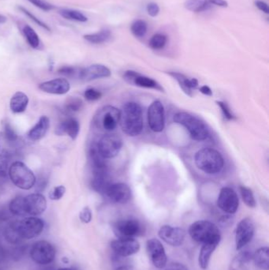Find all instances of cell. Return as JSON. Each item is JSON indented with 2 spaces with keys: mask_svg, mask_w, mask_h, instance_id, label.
Listing matches in <instances>:
<instances>
[{
  "mask_svg": "<svg viewBox=\"0 0 269 270\" xmlns=\"http://www.w3.org/2000/svg\"><path fill=\"white\" fill-rule=\"evenodd\" d=\"M4 135H5L6 139L10 142H14L17 140V133L9 123H6L5 127H4Z\"/></svg>",
  "mask_w": 269,
  "mask_h": 270,
  "instance_id": "bcb514c9",
  "label": "cell"
},
{
  "mask_svg": "<svg viewBox=\"0 0 269 270\" xmlns=\"http://www.w3.org/2000/svg\"><path fill=\"white\" fill-rule=\"evenodd\" d=\"M230 215V214H229ZM225 216V217H222V218L219 220V223H220L221 226L222 227H228L230 225L232 224V222H233V219L231 216Z\"/></svg>",
  "mask_w": 269,
  "mask_h": 270,
  "instance_id": "db71d44e",
  "label": "cell"
},
{
  "mask_svg": "<svg viewBox=\"0 0 269 270\" xmlns=\"http://www.w3.org/2000/svg\"><path fill=\"white\" fill-rule=\"evenodd\" d=\"M133 84L139 87L153 88V89L158 90V91H161V92H164L163 87L158 82H155V80L148 78V77L142 76L140 74L136 77Z\"/></svg>",
  "mask_w": 269,
  "mask_h": 270,
  "instance_id": "4dcf8cb0",
  "label": "cell"
},
{
  "mask_svg": "<svg viewBox=\"0 0 269 270\" xmlns=\"http://www.w3.org/2000/svg\"><path fill=\"white\" fill-rule=\"evenodd\" d=\"M79 218L82 223H90L92 219H93V213H92L91 209L88 207V206H86L85 208H83L81 211L80 212Z\"/></svg>",
  "mask_w": 269,
  "mask_h": 270,
  "instance_id": "ee69618b",
  "label": "cell"
},
{
  "mask_svg": "<svg viewBox=\"0 0 269 270\" xmlns=\"http://www.w3.org/2000/svg\"><path fill=\"white\" fill-rule=\"evenodd\" d=\"M123 141L116 133H107L100 139L97 143L99 152L104 159L116 158L121 150Z\"/></svg>",
  "mask_w": 269,
  "mask_h": 270,
  "instance_id": "30bf717a",
  "label": "cell"
},
{
  "mask_svg": "<svg viewBox=\"0 0 269 270\" xmlns=\"http://www.w3.org/2000/svg\"><path fill=\"white\" fill-rule=\"evenodd\" d=\"M18 10H19V11H21V12H23V14H26L27 17H30V19L33 20V21H34L36 24L38 25V26H40V27H42V28L44 29L45 30H47V31L51 32L50 27H49L48 25H46L44 22H43V21H40V20L39 19V18H37V17H36V16L34 15V14H32L31 12H30V11H28V10H26L25 7H18Z\"/></svg>",
  "mask_w": 269,
  "mask_h": 270,
  "instance_id": "ab89813d",
  "label": "cell"
},
{
  "mask_svg": "<svg viewBox=\"0 0 269 270\" xmlns=\"http://www.w3.org/2000/svg\"><path fill=\"white\" fill-rule=\"evenodd\" d=\"M168 75L174 78L178 82L183 92L190 97H193V89H195L198 85V81L196 78H187L183 74L178 72H169Z\"/></svg>",
  "mask_w": 269,
  "mask_h": 270,
  "instance_id": "603a6c76",
  "label": "cell"
},
{
  "mask_svg": "<svg viewBox=\"0 0 269 270\" xmlns=\"http://www.w3.org/2000/svg\"><path fill=\"white\" fill-rule=\"evenodd\" d=\"M49 127H50V120L49 117L45 116H41L38 122L35 124L34 127L30 129L28 136L32 141L40 140L47 134Z\"/></svg>",
  "mask_w": 269,
  "mask_h": 270,
  "instance_id": "7402d4cb",
  "label": "cell"
},
{
  "mask_svg": "<svg viewBox=\"0 0 269 270\" xmlns=\"http://www.w3.org/2000/svg\"><path fill=\"white\" fill-rule=\"evenodd\" d=\"M110 248L119 257L131 256L140 251V242L135 238H120L110 242Z\"/></svg>",
  "mask_w": 269,
  "mask_h": 270,
  "instance_id": "5bb4252c",
  "label": "cell"
},
{
  "mask_svg": "<svg viewBox=\"0 0 269 270\" xmlns=\"http://www.w3.org/2000/svg\"><path fill=\"white\" fill-rule=\"evenodd\" d=\"M119 123L126 134L135 137L142 133L143 116L142 107L137 103H126L120 111Z\"/></svg>",
  "mask_w": 269,
  "mask_h": 270,
  "instance_id": "6da1fadb",
  "label": "cell"
},
{
  "mask_svg": "<svg viewBox=\"0 0 269 270\" xmlns=\"http://www.w3.org/2000/svg\"><path fill=\"white\" fill-rule=\"evenodd\" d=\"M9 210L14 216L17 217H26V213L25 210L24 197L18 196L12 200L9 205Z\"/></svg>",
  "mask_w": 269,
  "mask_h": 270,
  "instance_id": "1f68e13d",
  "label": "cell"
},
{
  "mask_svg": "<svg viewBox=\"0 0 269 270\" xmlns=\"http://www.w3.org/2000/svg\"><path fill=\"white\" fill-rule=\"evenodd\" d=\"M212 5L227 7L228 4L225 0H187L185 3V7L187 10L196 13L207 11Z\"/></svg>",
  "mask_w": 269,
  "mask_h": 270,
  "instance_id": "44dd1931",
  "label": "cell"
},
{
  "mask_svg": "<svg viewBox=\"0 0 269 270\" xmlns=\"http://www.w3.org/2000/svg\"><path fill=\"white\" fill-rule=\"evenodd\" d=\"M148 126L152 131L162 132L165 126L164 107L161 101H154L148 109Z\"/></svg>",
  "mask_w": 269,
  "mask_h": 270,
  "instance_id": "9a60e30c",
  "label": "cell"
},
{
  "mask_svg": "<svg viewBox=\"0 0 269 270\" xmlns=\"http://www.w3.org/2000/svg\"><path fill=\"white\" fill-rule=\"evenodd\" d=\"M217 206L222 211L228 214H234L238 210L239 200L238 194L233 189L223 187L221 189L217 199Z\"/></svg>",
  "mask_w": 269,
  "mask_h": 270,
  "instance_id": "4fadbf2b",
  "label": "cell"
},
{
  "mask_svg": "<svg viewBox=\"0 0 269 270\" xmlns=\"http://www.w3.org/2000/svg\"><path fill=\"white\" fill-rule=\"evenodd\" d=\"M218 245H219V242H208V243L202 244L198 256L199 266L201 269H207L211 257Z\"/></svg>",
  "mask_w": 269,
  "mask_h": 270,
  "instance_id": "484cf974",
  "label": "cell"
},
{
  "mask_svg": "<svg viewBox=\"0 0 269 270\" xmlns=\"http://www.w3.org/2000/svg\"><path fill=\"white\" fill-rule=\"evenodd\" d=\"M256 266L262 270H268L269 268V249L267 246L259 248L253 255Z\"/></svg>",
  "mask_w": 269,
  "mask_h": 270,
  "instance_id": "f1b7e54d",
  "label": "cell"
},
{
  "mask_svg": "<svg viewBox=\"0 0 269 270\" xmlns=\"http://www.w3.org/2000/svg\"><path fill=\"white\" fill-rule=\"evenodd\" d=\"M17 232L23 239H31L40 236L44 229V222L36 217H25L15 221Z\"/></svg>",
  "mask_w": 269,
  "mask_h": 270,
  "instance_id": "52a82bcc",
  "label": "cell"
},
{
  "mask_svg": "<svg viewBox=\"0 0 269 270\" xmlns=\"http://www.w3.org/2000/svg\"><path fill=\"white\" fill-rule=\"evenodd\" d=\"M148 30L147 23L143 20H136L131 25V32L135 37L142 38L145 37Z\"/></svg>",
  "mask_w": 269,
  "mask_h": 270,
  "instance_id": "74e56055",
  "label": "cell"
},
{
  "mask_svg": "<svg viewBox=\"0 0 269 270\" xmlns=\"http://www.w3.org/2000/svg\"><path fill=\"white\" fill-rule=\"evenodd\" d=\"M199 90H200V93L205 94V95L209 96V97L212 96V90H211V88H209V86H207V85H203V86H201L199 88Z\"/></svg>",
  "mask_w": 269,
  "mask_h": 270,
  "instance_id": "11a10c76",
  "label": "cell"
},
{
  "mask_svg": "<svg viewBox=\"0 0 269 270\" xmlns=\"http://www.w3.org/2000/svg\"><path fill=\"white\" fill-rule=\"evenodd\" d=\"M27 1L43 11H52L55 9V6L46 2L44 0H27Z\"/></svg>",
  "mask_w": 269,
  "mask_h": 270,
  "instance_id": "b9f144b4",
  "label": "cell"
},
{
  "mask_svg": "<svg viewBox=\"0 0 269 270\" xmlns=\"http://www.w3.org/2000/svg\"><path fill=\"white\" fill-rule=\"evenodd\" d=\"M110 76V71L107 68L101 64H94L88 68L81 69L79 74V78L85 82L94 81L99 78H107Z\"/></svg>",
  "mask_w": 269,
  "mask_h": 270,
  "instance_id": "ffe728a7",
  "label": "cell"
},
{
  "mask_svg": "<svg viewBox=\"0 0 269 270\" xmlns=\"http://www.w3.org/2000/svg\"><path fill=\"white\" fill-rule=\"evenodd\" d=\"M104 195L113 202L126 204L131 198V190L123 183L111 184L107 189Z\"/></svg>",
  "mask_w": 269,
  "mask_h": 270,
  "instance_id": "ac0fdd59",
  "label": "cell"
},
{
  "mask_svg": "<svg viewBox=\"0 0 269 270\" xmlns=\"http://www.w3.org/2000/svg\"><path fill=\"white\" fill-rule=\"evenodd\" d=\"M146 250L148 257L155 268H165L168 263V256L162 242L159 239L155 238L148 239L146 242Z\"/></svg>",
  "mask_w": 269,
  "mask_h": 270,
  "instance_id": "7c38bea8",
  "label": "cell"
},
{
  "mask_svg": "<svg viewBox=\"0 0 269 270\" xmlns=\"http://www.w3.org/2000/svg\"><path fill=\"white\" fill-rule=\"evenodd\" d=\"M89 158L91 161L94 172H102L107 171V164L105 160L100 155L97 147V144L92 145L89 150Z\"/></svg>",
  "mask_w": 269,
  "mask_h": 270,
  "instance_id": "83f0119b",
  "label": "cell"
},
{
  "mask_svg": "<svg viewBox=\"0 0 269 270\" xmlns=\"http://www.w3.org/2000/svg\"><path fill=\"white\" fill-rule=\"evenodd\" d=\"M139 74L137 73L136 71H127L125 72L124 79L126 80V82L129 84H133V81H134L135 78Z\"/></svg>",
  "mask_w": 269,
  "mask_h": 270,
  "instance_id": "f907efd6",
  "label": "cell"
},
{
  "mask_svg": "<svg viewBox=\"0 0 269 270\" xmlns=\"http://www.w3.org/2000/svg\"><path fill=\"white\" fill-rule=\"evenodd\" d=\"M195 164L205 173L214 175L222 171L225 161L220 152L214 149L205 148L196 153Z\"/></svg>",
  "mask_w": 269,
  "mask_h": 270,
  "instance_id": "7a4b0ae2",
  "label": "cell"
},
{
  "mask_svg": "<svg viewBox=\"0 0 269 270\" xmlns=\"http://www.w3.org/2000/svg\"><path fill=\"white\" fill-rule=\"evenodd\" d=\"M59 14L65 19L71 20V21H79V22H85L88 21V18L85 14L72 9H62L59 11Z\"/></svg>",
  "mask_w": 269,
  "mask_h": 270,
  "instance_id": "d6a6232c",
  "label": "cell"
},
{
  "mask_svg": "<svg viewBox=\"0 0 269 270\" xmlns=\"http://www.w3.org/2000/svg\"><path fill=\"white\" fill-rule=\"evenodd\" d=\"M57 270H74V269H73V268H60Z\"/></svg>",
  "mask_w": 269,
  "mask_h": 270,
  "instance_id": "91938a15",
  "label": "cell"
},
{
  "mask_svg": "<svg viewBox=\"0 0 269 270\" xmlns=\"http://www.w3.org/2000/svg\"><path fill=\"white\" fill-rule=\"evenodd\" d=\"M113 232L120 238H135L142 236L144 232L143 225L135 218H124L117 220L113 224Z\"/></svg>",
  "mask_w": 269,
  "mask_h": 270,
  "instance_id": "9c48e42d",
  "label": "cell"
},
{
  "mask_svg": "<svg viewBox=\"0 0 269 270\" xmlns=\"http://www.w3.org/2000/svg\"><path fill=\"white\" fill-rule=\"evenodd\" d=\"M30 102L29 97L23 92H17L11 97L10 108L14 113L24 112Z\"/></svg>",
  "mask_w": 269,
  "mask_h": 270,
  "instance_id": "4316f807",
  "label": "cell"
},
{
  "mask_svg": "<svg viewBox=\"0 0 269 270\" xmlns=\"http://www.w3.org/2000/svg\"><path fill=\"white\" fill-rule=\"evenodd\" d=\"M6 21H7V17L2 14H0V24H4Z\"/></svg>",
  "mask_w": 269,
  "mask_h": 270,
  "instance_id": "680465c9",
  "label": "cell"
},
{
  "mask_svg": "<svg viewBox=\"0 0 269 270\" xmlns=\"http://www.w3.org/2000/svg\"><path fill=\"white\" fill-rule=\"evenodd\" d=\"M176 123L182 125L188 130L190 137L197 142L206 140L209 135L206 125L200 119L187 112H178L174 116Z\"/></svg>",
  "mask_w": 269,
  "mask_h": 270,
  "instance_id": "277c9868",
  "label": "cell"
},
{
  "mask_svg": "<svg viewBox=\"0 0 269 270\" xmlns=\"http://www.w3.org/2000/svg\"><path fill=\"white\" fill-rule=\"evenodd\" d=\"M120 111L113 106L102 107L94 118L96 126L100 130L113 131L117 127L119 123Z\"/></svg>",
  "mask_w": 269,
  "mask_h": 270,
  "instance_id": "ba28073f",
  "label": "cell"
},
{
  "mask_svg": "<svg viewBox=\"0 0 269 270\" xmlns=\"http://www.w3.org/2000/svg\"><path fill=\"white\" fill-rule=\"evenodd\" d=\"M4 236L7 239V242H10L11 244L15 245L20 243L23 239L19 236L17 232V228H16L15 221L8 224L4 232Z\"/></svg>",
  "mask_w": 269,
  "mask_h": 270,
  "instance_id": "836d02e7",
  "label": "cell"
},
{
  "mask_svg": "<svg viewBox=\"0 0 269 270\" xmlns=\"http://www.w3.org/2000/svg\"><path fill=\"white\" fill-rule=\"evenodd\" d=\"M65 107L68 111L77 112L82 108L83 101L81 99L77 98V97H71L68 100Z\"/></svg>",
  "mask_w": 269,
  "mask_h": 270,
  "instance_id": "f35d334b",
  "label": "cell"
},
{
  "mask_svg": "<svg viewBox=\"0 0 269 270\" xmlns=\"http://www.w3.org/2000/svg\"><path fill=\"white\" fill-rule=\"evenodd\" d=\"M111 37V33L110 30L104 29L100 30L98 33H92V34H86L84 36V39L87 41L94 44L103 43L104 42L108 41Z\"/></svg>",
  "mask_w": 269,
  "mask_h": 270,
  "instance_id": "f546056e",
  "label": "cell"
},
{
  "mask_svg": "<svg viewBox=\"0 0 269 270\" xmlns=\"http://www.w3.org/2000/svg\"><path fill=\"white\" fill-rule=\"evenodd\" d=\"M80 71H81V69H78V68L70 66H62V68L58 70V72L59 74L66 75V76H74V75H76L77 74L79 76Z\"/></svg>",
  "mask_w": 269,
  "mask_h": 270,
  "instance_id": "f6af8a7d",
  "label": "cell"
},
{
  "mask_svg": "<svg viewBox=\"0 0 269 270\" xmlns=\"http://www.w3.org/2000/svg\"><path fill=\"white\" fill-rule=\"evenodd\" d=\"M168 43V37L162 33H156L149 40V46L151 49L160 50L165 47Z\"/></svg>",
  "mask_w": 269,
  "mask_h": 270,
  "instance_id": "d590c367",
  "label": "cell"
},
{
  "mask_svg": "<svg viewBox=\"0 0 269 270\" xmlns=\"http://www.w3.org/2000/svg\"><path fill=\"white\" fill-rule=\"evenodd\" d=\"M42 266L43 267H41V268H40L37 270H55L54 269L53 267L49 266V265H42Z\"/></svg>",
  "mask_w": 269,
  "mask_h": 270,
  "instance_id": "6f0895ef",
  "label": "cell"
},
{
  "mask_svg": "<svg viewBox=\"0 0 269 270\" xmlns=\"http://www.w3.org/2000/svg\"><path fill=\"white\" fill-rule=\"evenodd\" d=\"M56 255L55 246L46 240L34 242L30 249V258L39 265L52 263Z\"/></svg>",
  "mask_w": 269,
  "mask_h": 270,
  "instance_id": "8992f818",
  "label": "cell"
},
{
  "mask_svg": "<svg viewBox=\"0 0 269 270\" xmlns=\"http://www.w3.org/2000/svg\"><path fill=\"white\" fill-rule=\"evenodd\" d=\"M80 131V124L78 120L74 118L68 119L62 122L56 129V133L59 135L66 133L72 140H75Z\"/></svg>",
  "mask_w": 269,
  "mask_h": 270,
  "instance_id": "cb8c5ba5",
  "label": "cell"
},
{
  "mask_svg": "<svg viewBox=\"0 0 269 270\" xmlns=\"http://www.w3.org/2000/svg\"><path fill=\"white\" fill-rule=\"evenodd\" d=\"M9 176L13 184L25 191L34 187L36 183V176L33 171L21 161H16L9 168Z\"/></svg>",
  "mask_w": 269,
  "mask_h": 270,
  "instance_id": "5b68a950",
  "label": "cell"
},
{
  "mask_svg": "<svg viewBox=\"0 0 269 270\" xmlns=\"http://www.w3.org/2000/svg\"><path fill=\"white\" fill-rule=\"evenodd\" d=\"M239 190L241 195H242V200H243L245 204L250 208L256 207L257 203H256L255 197H254L253 191L248 187H244V186H241L239 187Z\"/></svg>",
  "mask_w": 269,
  "mask_h": 270,
  "instance_id": "8d00e7d4",
  "label": "cell"
},
{
  "mask_svg": "<svg viewBox=\"0 0 269 270\" xmlns=\"http://www.w3.org/2000/svg\"><path fill=\"white\" fill-rule=\"evenodd\" d=\"M23 32L24 33L25 37H26L28 43L33 49H36L40 47V38H39V36L32 27L26 25L23 27Z\"/></svg>",
  "mask_w": 269,
  "mask_h": 270,
  "instance_id": "e575fe53",
  "label": "cell"
},
{
  "mask_svg": "<svg viewBox=\"0 0 269 270\" xmlns=\"http://www.w3.org/2000/svg\"><path fill=\"white\" fill-rule=\"evenodd\" d=\"M255 232L254 221L250 217L242 219L237 225L235 230V248L237 251L242 250L251 242Z\"/></svg>",
  "mask_w": 269,
  "mask_h": 270,
  "instance_id": "8fae6325",
  "label": "cell"
},
{
  "mask_svg": "<svg viewBox=\"0 0 269 270\" xmlns=\"http://www.w3.org/2000/svg\"><path fill=\"white\" fill-rule=\"evenodd\" d=\"M65 193H66V187L64 186H58L49 193V197H50V199L53 200V201H58L63 197Z\"/></svg>",
  "mask_w": 269,
  "mask_h": 270,
  "instance_id": "60d3db41",
  "label": "cell"
},
{
  "mask_svg": "<svg viewBox=\"0 0 269 270\" xmlns=\"http://www.w3.org/2000/svg\"><path fill=\"white\" fill-rule=\"evenodd\" d=\"M0 270H2V269H1V268H0Z\"/></svg>",
  "mask_w": 269,
  "mask_h": 270,
  "instance_id": "94428289",
  "label": "cell"
},
{
  "mask_svg": "<svg viewBox=\"0 0 269 270\" xmlns=\"http://www.w3.org/2000/svg\"><path fill=\"white\" fill-rule=\"evenodd\" d=\"M147 12L151 17H155L158 15L160 13L159 6L154 3H151L147 6Z\"/></svg>",
  "mask_w": 269,
  "mask_h": 270,
  "instance_id": "681fc988",
  "label": "cell"
},
{
  "mask_svg": "<svg viewBox=\"0 0 269 270\" xmlns=\"http://www.w3.org/2000/svg\"><path fill=\"white\" fill-rule=\"evenodd\" d=\"M189 235L191 239L198 243L219 242L221 240L220 232L215 223L209 220H197L190 225Z\"/></svg>",
  "mask_w": 269,
  "mask_h": 270,
  "instance_id": "3957f363",
  "label": "cell"
},
{
  "mask_svg": "<svg viewBox=\"0 0 269 270\" xmlns=\"http://www.w3.org/2000/svg\"><path fill=\"white\" fill-rule=\"evenodd\" d=\"M158 236L166 243L172 246H180L184 242L187 233L181 228L164 225L160 229Z\"/></svg>",
  "mask_w": 269,
  "mask_h": 270,
  "instance_id": "2e32d148",
  "label": "cell"
},
{
  "mask_svg": "<svg viewBox=\"0 0 269 270\" xmlns=\"http://www.w3.org/2000/svg\"><path fill=\"white\" fill-rule=\"evenodd\" d=\"M114 270H133V267L129 265H121L115 268Z\"/></svg>",
  "mask_w": 269,
  "mask_h": 270,
  "instance_id": "9f6ffc18",
  "label": "cell"
},
{
  "mask_svg": "<svg viewBox=\"0 0 269 270\" xmlns=\"http://www.w3.org/2000/svg\"><path fill=\"white\" fill-rule=\"evenodd\" d=\"M111 184L107 171L94 172V178L92 180V187L94 191L101 194H105L107 189Z\"/></svg>",
  "mask_w": 269,
  "mask_h": 270,
  "instance_id": "d4e9b609",
  "label": "cell"
},
{
  "mask_svg": "<svg viewBox=\"0 0 269 270\" xmlns=\"http://www.w3.org/2000/svg\"><path fill=\"white\" fill-rule=\"evenodd\" d=\"M24 203L26 215H30V217L40 216L47 209V200L43 194L39 193L24 197Z\"/></svg>",
  "mask_w": 269,
  "mask_h": 270,
  "instance_id": "e0dca14e",
  "label": "cell"
},
{
  "mask_svg": "<svg viewBox=\"0 0 269 270\" xmlns=\"http://www.w3.org/2000/svg\"><path fill=\"white\" fill-rule=\"evenodd\" d=\"M39 88L47 94L63 95L69 92L71 85L65 78H55L40 84Z\"/></svg>",
  "mask_w": 269,
  "mask_h": 270,
  "instance_id": "d6986e66",
  "label": "cell"
},
{
  "mask_svg": "<svg viewBox=\"0 0 269 270\" xmlns=\"http://www.w3.org/2000/svg\"><path fill=\"white\" fill-rule=\"evenodd\" d=\"M84 97L88 101H95L99 100L102 97L101 93L94 88H88L85 90Z\"/></svg>",
  "mask_w": 269,
  "mask_h": 270,
  "instance_id": "7bdbcfd3",
  "label": "cell"
},
{
  "mask_svg": "<svg viewBox=\"0 0 269 270\" xmlns=\"http://www.w3.org/2000/svg\"><path fill=\"white\" fill-rule=\"evenodd\" d=\"M255 5L260 11H263V12L265 13V14H268V6H267V4H266V3L261 1V0H257V1H255Z\"/></svg>",
  "mask_w": 269,
  "mask_h": 270,
  "instance_id": "f5cc1de1",
  "label": "cell"
},
{
  "mask_svg": "<svg viewBox=\"0 0 269 270\" xmlns=\"http://www.w3.org/2000/svg\"><path fill=\"white\" fill-rule=\"evenodd\" d=\"M217 105L220 107V109L222 110V114L225 116V118L228 120H235V117L232 113L231 112L229 107L226 103L222 102V101H216Z\"/></svg>",
  "mask_w": 269,
  "mask_h": 270,
  "instance_id": "7dc6e473",
  "label": "cell"
},
{
  "mask_svg": "<svg viewBox=\"0 0 269 270\" xmlns=\"http://www.w3.org/2000/svg\"><path fill=\"white\" fill-rule=\"evenodd\" d=\"M7 166H8V162H7V156L2 152H0V175L1 176L7 175Z\"/></svg>",
  "mask_w": 269,
  "mask_h": 270,
  "instance_id": "c3c4849f",
  "label": "cell"
},
{
  "mask_svg": "<svg viewBox=\"0 0 269 270\" xmlns=\"http://www.w3.org/2000/svg\"><path fill=\"white\" fill-rule=\"evenodd\" d=\"M165 270H189L186 265L180 262H172L168 265H166Z\"/></svg>",
  "mask_w": 269,
  "mask_h": 270,
  "instance_id": "816d5d0a",
  "label": "cell"
}]
</instances>
